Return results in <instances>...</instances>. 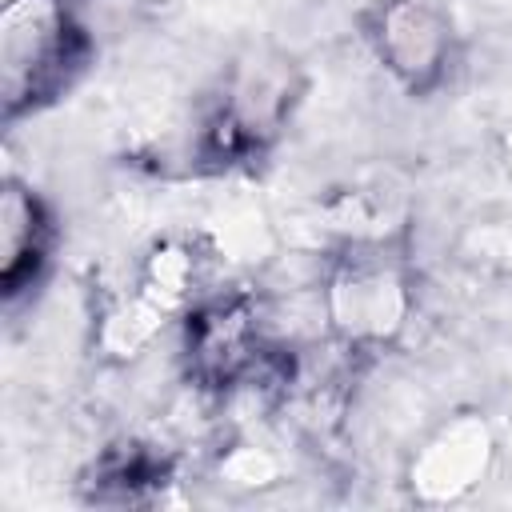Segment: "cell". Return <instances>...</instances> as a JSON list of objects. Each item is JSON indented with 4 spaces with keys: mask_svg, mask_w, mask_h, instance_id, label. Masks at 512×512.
Wrapping results in <instances>:
<instances>
[{
    "mask_svg": "<svg viewBox=\"0 0 512 512\" xmlns=\"http://www.w3.org/2000/svg\"><path fill=\"white\" fill-rule=\"evenodd\" d=\"M296 92L300 80L292 60L276 52H252L236 60L224 80V96L204 128V156L232 164L272 144L296 104Z\"/></svg>",
    "mask_w": 512,
    "mask_h": 512,
    "instance_id": "obj_3",
    "label": "cell"
},
{
    "mask_svg": "<svg viewBox=\"0 0 512 512\" xmlns=\"http://www.w3.org/2000/svg\"><path fill=\"white\" fill-rule=\"evenodd\" d=\"M168 320H172V312H164L152 296H144L132 284V292L116 296L96 316V348L112 364H132V360H140L160 340V332H164Z\"/></svg>",
    "mask_w": 512,
    "mask_h": 512,
    "instance_id": "obj_9",
    "label": "cell"
},
{
    "mask_svg": "<svg viewBox=\"0 0 512 512\" xmlns=\"http://www.w3.org/2000/svg\"><path fill=\"white\" fill-rule=\"evenodd\" d=\"M496 464V432L484 412L460 408L436 420L404 460V488L424 508L468 500Z\"/></svg>",
    "mask_w": 512,
    "mask_h": 512,
    "instance_id": "obj_5",
    "label": "cell"
},
{
    "mask_svg": "<svg viewBox=\"0 0 512 512\" xmlns=\"http://www.w3.org/2000/svg\"><path fill=\"white\" fill-rule=\"evenodd\" d=\"M324 228L340 236V244H396L404 232V212L384 188H340L324 200Z\"/></svg>",
    "mask_w": 512,
    "mask_h": 512,
    "instance_id": "obj_10",
    "label": "cell"
},
{
    "mask_svg": "<svg viewBox=\"0 0 512 512\" xmlns=\"http://www.w3.org/2000/svg\"><path fill=\"white\" fill-rule=\"evenodd\" d=\"M496 160H500V168H504L508 180H512V120L496 132Z\"/></svg>",
    "mask_w": 512,
    "mask_h": 512,
    "instance_id": "obj_13",
    "label": "cell"
},
{
    "mask_svg": "<svg viewBox=\"0 0 512 512\" xmlns=\"http://www.w3.org/2000/svg\"><path fill=\"white\" fill-rule=\"evenodd\" d=\"M88 56V36L68 0H8L0 12V96L20 120L68 88Z\"/></svg>",
    "mask_w": 512,
    "mask_h": 512,
    "instance_id": "obj_2",
    "label": "cell"
},
{
    "mask_svg": "<svg viewBox=\"0 0 512 512\" xmlns=\"http://www.w3.org/2000/svg\"><path fill=\"white\" fill-rule=\"evenodd\" d=\"M212 476L236 496H260L284 480V460L256 440H232L216 452Z\"/></svg>",
    "mask_w": 512,
    "mask_h": 512,
    "instance_id": "obj_11",
    "label": "cell"
},
{
    "mask_svg": "<svg viewBox=\"0 0 512 512\" xmlns=\"http://www.w3.org/2000/svg\"><path fill=\"white\" fill-rule=\"evenodd\" d=\"M264 352L260 308L252 296H204L184 312L188 376L204 388H232Z\"/></svg>",
    "mask_w": 512,
    "mask_h": 512,
    "instance_id": "obj_6",
    "label": "cell"
},
{
    "mask_svg": "<svg viewBox=\"0 0 512 512\" xmlns=\"http://www.w3.org/2000/svg\"><path fill=\"white\" fill-rule=\"evenodd\" d=\"M164 460H156L144 444H120L112 452L100 456L96 464V488L100 496H116V500H136L140 492L156 488L164 480Z\"/></svg>",
    "mask_w": 512,
    "mask_h": 512,
    "instance_id": "obj_12",
    "label": "cell"
},
{
    "mask_svg": "<svg viewBox=\"0 0 512 512\" xmlns=\"http://www.w3.org/2000/svg\"><path fill=\"white\" fill-rule=\"evenodd\" d=\"M136 288L152 296L164 312L184 316L192 304L204 300V256L192 240L184 236H164L156 240L136 268Z\"/></svg>",
    "mask_w": 512,
    "mask_h": 512,
    "instance_id": "obj_8",
    "label": "cell"
},
{
    "mask_svg": "<svg viewBox=\"0 0 512 512\" xmlns=\"http://www.w3.org/2000/svg\"><path fill=\"white\" fill-rule=\"evenodd\" d=\"M416 312V288L396 244H340L320 272V320L348 352H384Z\"/></svg>",
    "mask_w": 512,
    "mask_h": 512,
    "instance_id": "obj_1",
    "label": "cell"
},
{
    "mask_svg": "<svg viewBox=\"0 0 512 512\" xmlns=\"http://www.w3.org/2000/svg\"><path fill=\"white\" fill-rule=\"evenodd\" d=\"M360 24L372 56L408 96H428L448 80L456 24L440 0H376Z\"/></svg>",
    "mask_w": 512,
    "mask_h": 512,
    "instance_id": "obj_4",
    "label": "cell"
},
{
    "mask_svg": "<svg viewBox=\"0 0 512 512\" xmlns=\"http://www.w3.org/2000/svg\"><path fill=\"white\" fill-rule=\"evenodd\" d=\"M56 220L52 208L20 180H8L0 192V292L16 304L32 284H40L52 256Z\"/></svg>",
    "mask_w": 512,
    "mask_h": 512,
    "instance_id": "obj_7",
    "label": "cell"
}]
</instances>
